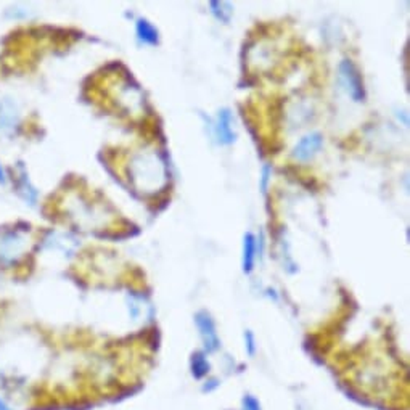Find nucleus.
Segmentation results:
<instances>
[{
	"label": "nucleus",
	"instance_id": "obj_1",
	"mask_svg": "<svg viewBox=\"0 0 410 410\" xmlns=\"http://www.w3.org/2000/svg\"><path fill=\"white\" fill-rule=\"evenodd\" d=\"M340 82L354 102H362L365 98L364 81L361 72L351 60H342L340 63Z\"/></svg>",
	"mask_w": 410,
	"mask_h": 410
},
{
	"label": "nucleus",
	"instance_id": "obj_2",
	"mask_svg": "<svg viewBox=\"0 0 410 410\" xmlns=\"http://www.w3.org/2000/svg\"><path fill=\"white\" fill-rule=\"evenodd\" d=\"M195 322H196V327H198V330H200L201 338H203L205 350L207 352L217 351L219 346H221V341H219L216 325H214V320H212V317L206 311H200L195 316Z\"/></svg>",
	"mask_w": 410,
	"mask_h": 410
},
{
	"label": "nucleus",
	"instance_id": "obj_3",
	"mask_svg": "<svg viewBox=\"0 0 410 410\" xmlns=\"http://www.w3.org/2000/svg\"><path fill=\"white\" fill-rule=\"evenodd\" d=\"M323 139L319 132L309 134V136L302 137L293 150V158L297 161H309L317 151L322 148Z\"/></svg>",
	"mask_w": 410,
	"mask_h": 410
},
{
	"label": "nucleus",
	"instance_id": "obj_4",
	"mask_svg": "<svg viewBox=\"0 0 410 410\" xmlns=\"http://www.w3.org/2000/svg\"><path fill=\"white\" fill-rule=\"evenodd\" d=\"M233 116L230 110L224 108L217 113V121L214 126L217 142L222 145H232L235 142V132H233Z\"/></svg>",
	"mask_w": 410,
	"mask_h": 410
},
{
	"label": "nucleus",
	"instance_id": "obj_5",
	"mask_svg": "<svg viewBox=\"0 0 410 410\" xmlns=\"http://www.w3.org/2000/svg\"><path fill=\"white\" fill-rule=\"evenodd\" d=\"M256 260V237L252 233H246L243 240V272L250 274L255 267Z\"/></svg>",
	"mask_w": 410,
	"mask_h": 410
},
{
	"label": "nucleus",
	"instance_id": "obj_6",
	"mask_svg": "<svg viewBox=\"0 0 410 410\" xmlns=\"http://www.w3.org/2000/svg\"><path fill=\"white\" fill-rule=\"evenodd\" d=\"M137 36L140 41L145 44H150V46H156L160 41L158 30H156V27L147 20L137 21Z\"/></svg>",
	"mask_w": 410,
	"mask_h": 410
},
{
	"label": "nucleus",
	"instance_id": "obj_7",
	"mask_svg": "<svg viewBox=\"0 0 410 410\" xmlns=\"http://www.w3.org/2000/svg\"><path fill=\"white\" fill-rule=\"evenodd\" d=\"M211 5V12L214 13L217 20L224 21V23H229L230 18H232V5L229 2H217V0H212Z\"/></svg>",
	"mask_w": 410,
	"mask_h": 410
},
{
	"label": "nucleus",
	"instance_id": "obj_8",
	"mask_svg": "<svg viewBox=\"0 0 410 410\" xmlns=\"http://www.w3.org/2000/svg\"><path fill=\"white\" fill-rule=\"evenodd\" d=\"M210 370V362L206 361L203 352H196L192 357V373L195 378H203Z\"/></svg>",
	"mask_w": 410,
	"mask_h": 410
},
{
	"label": "nucleus",
	"instance_id": "obj_9",
	"mask_svg": "<svg viewBox=\"0 0 410 410\" xmlns=\"http://www.w3.org/2000/svg\"><path fill=\"white\" fill-rule=\"evenodd\" d=\"M243 410H261V404L257 402L256 397L246 396L243 399Z\"/></svg>",
	"mask_w": 410,
	"mask_h": 410
},
{
	"label": "nucleus",
	"instance_id": "obj_10",
	"mask_svg": "<svg viewBox=\"0 0 410 410\" xmlns=\"http://www.w3.org/2000/svg\"><path fill=\"white\" fill-rule=\"evenodd\" d=\"M245 338H246V347H248V354L250 356H255V352H256V345H255V336H252L251 331H246L245 333Z\"/></svg>",
	"mask_w": 410,
	"mask_h": 410
},
{
	"label": "nucleus",
	"instance_id": "obj_11",
	"mask_svg": "<svg viewBox=\"0 0 410 410\" xmlns=\"http://www.w3.org/2000/svg\"><path fill=\"white\" fill-rule=\"evenodd\" d=\"M269 176H271V166H264V169H262V182H261V188H262L264 193L267 192Z\"/></svg>",
	"mask_w": 410,
	"mask_h": 410
},
{
	"label": "nucleus",
	"instance_id": "obj_12",
	"mask_svg": "<svg viewBox=\"0 0 410 410\" xmlns=\"http://www.w3.org/2000/svg\"><path fill=\"white\" fill-rule=\"evenodd\" d=\"M0 410H15V409L10 406V404L5 401L2 396H0Z\"/></svg>",
	"mask_w": 410,
	"mask_h": 410
},
{
	"label": "nucleus",
	"instance_id": "obj_13",
	"mask_svg": "<svg viewBox=\"0 0 410 410\" xmlns=\"http://www.w3.org/2000/svg\"><path fill=\"white\" fill-rule=\"evenodd\" d=\"M4 181H5V174H4L2 166H0V182H4Z\"/></svg>",
	"mask_w": 410,
	"mask_h": 410
}]
</instances>
